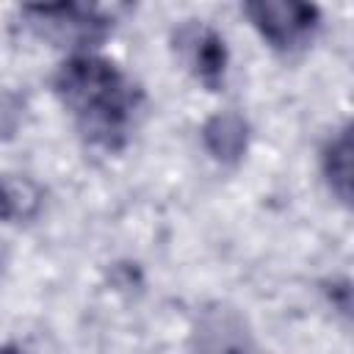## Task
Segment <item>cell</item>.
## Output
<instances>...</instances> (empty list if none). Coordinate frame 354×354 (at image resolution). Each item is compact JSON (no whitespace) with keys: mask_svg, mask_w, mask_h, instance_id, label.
<instances>
[{"mask_svg":"<svg viewBox=\"0 0 354 354\" xmlns=\"http://www.w3.org/2000/svg\"><path fill=\"white\" fill-rule=\"evenodd\" d=\"M55 94L91 147L111 152L124 147L141 108V94L113 61L94 53L69 55L55 72Z\"/></svg>","mask_w":354,"mask_h":354,"instance_id":"1","label":"cell"},{"mask_svg":"<svg viewBox=\"0 0 354 354\" xmlns=\"http://www.w3.org/2000/svg\"><path fill=\"white\" fill-rule=\"evenodd\" d=\"M22 17L28 28L53 41L55 47H69L75 53H88L111 33V19L97 6L58 3V6H25Z\"/></svg>","mask_w":354,"mask_h":354,"instance_id":"2","label":"cell"},{"mask_svg":"<svg viewBox=\"0 0 354 354\" xmlns=\"http://www.w3.org/2000/svg\"><path fill=\"white\" fill-rule=\"evenodd\" d=\"M243 11L257 33L279 53L304 50L321 25L318 8L296 0H257L246 3Z\"/></svg>","mask_w":354,"mask_h":354,"instance_id":"3","label":"cell"},{"mask_svg":"<svg viewBox=\"0 0 354 354\" xmlns=\"http://www.w3.org/2000/svg\"><path fill=\"white\" fill-rule=\"evenodd\" d=\"M174 50L183 66L210 91H218L227 77V44L202 19H188L174 30Z\"/></svg>","mask_w":354,"mask_h":354,"instance_id":"4","label":"cell"},{"mask_svg":"<svg viewBox=\"0 0 354 354\" xmlns=\"http://www.w3.org/2000/svg\"><path fill=\"white\" fill-rule=\"evenodd\" d=\"M191 354H257L241 313L224 304L205 307L191 332Z\"/></svg>","mask_w":354,"mask_h":354,"instance_id":"5","label":"cell"},{"mask_svg":"<svg viewBox=\"0 0 354 354\" xmlns=\"http://www.w3.org/2000/svg\"><path fill=\"white\" fill-rule=\"evenodd\" d=\"M202 141L207 147V152L221 160V163H235L243 152H246V141H249V127L243 122V116L232 113V111H221L216 116L207 119V124L202 127Z\"/></svg>","mask_w":354,"mask_h":354,"instance_id":"6","label":"cell"},{"mask_svg":"<svg viewBox=\"0 0 354 354\" xmlns=\"http://www.w3.org/2000/svg\"><path fill=\"white\" fill-rule=\"evenodd\" d=\"M41 188L22 174H0V218L11 224L30 221L41 210Z\"/></svg>","mask_w":354,"mask_h":354,"instance_id":"7","label":"cell"},{"mask_svg":"<svg viewBox=\"0 0 354 354\" xmlns=\"http://www.w3.org/2000/svg\"><path fill=\"white\" fill-rule=\"evenodd\" d=\"M324 174L332 188V194L348 205L351 202V130L343 127L337 136L329 138L324 149Z\"/></svg>","mask_w":354,"mask_h":354,"instance_id":"8","label":"cell"},{"mask_svg":"<svg viewBox=\"0 0 354 354\" xmlns=\"http://www.w3.org/2000/svg\"><path fill=\"white\" fill-rule=\"evenodd\" d=\"M0 354H25V351H19V348H8V346H0Z\"/></svg>","mask_w":354,"mask_h":354,"instance_id":"9","label":"cell"}]
</instances>
